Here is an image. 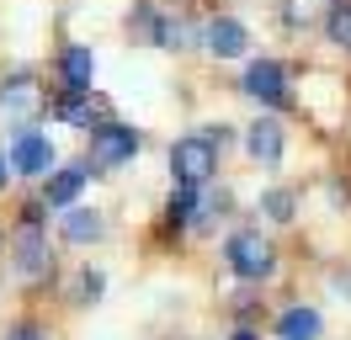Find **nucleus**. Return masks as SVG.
Instances as JSON below:
<instances>
[{"instance_id":"1","label":"nucleus","mask_w":351,"mask_h":340,"mask_svg":"<svg viewBox=\"0 0 351 340\" xmlns=\"http://www.w3.org/2000/svg\"><path fill=\"white\" fill-rule=\"evenodd\" d=\"M223 255H229V271L245 276V282H261V276L277 271V255H271V245H266L256 229H240L229 234V245H223Z\"/></svg>"},{"instance_id":"2","label":"nucleus","mask_w":351,"mask_h":340,"mask_svg":"<svg viewBox=\"0 0 351 340\" xmlns=\"http://www.w3.org/2000/svg\"><path fill=\"white\" fill-rule=\"evenodd\" d=\"M219 165V144L208 138V133H192V138H176L171 144V170L176 181H186V186H202L208 175Z\"/></svg>"},{"instance_id":"3","label":"nucleus","mask_w":351,"mask_h":340,"mask_svg":"<svg viewBox=\"0 0 351 340\" xmlns=\"http://www.w3.org/2000/svg\"><path fill=\"white\" fill-rule=\"evenodd\" d=\"M133 154H138V133H133L128 123L90 127V165L96 170H117V165H128Z\"/></svg>"},{"instance_id":"4","label":"nucleus","mask_w":351,"mask_h":340,"mask_svg":"<svg viewBox=\"0 0 351 340\" xmlns=\"http://www.w3.org/2000/svg\"><path fill=\"white\" fill-rule=\"evenodd\" d=\"M11 250H16V271H22V276H43L48 271V239H43V229H38V212L16 223Z\"/></svg>"},{"instance_id":"5","label":"nucleus","mask_w":351,"mask_h":340,"mask_svg":"<svg viewBox=\"0 0 351 340\" xmlns=\"http://www.w3.org/2000/svg\"><path fill=\"white\" fill-rule=\"evenodd\" d=\"M245 90H250L256 101H266V106H287V75H282V64L256 59L250 69H245Z\"/></svg>"},{"instance_id":"6","label":"nucleus","mask_w":351,"mask_h":340,"mask_svg":"<svg viewBox=\"0 0 351 340\" xmlns=\"http://www.w3.org/2000/svg\"><path fill=\"white\" fill-rule=\"evenodd\" d=\"M11 170H22V175H53V144H48L43 133H16Z\"/></svg>"},{"instance_id":"7","label":"nucleus","mask_w":351,"mask_h":340,"mask_svg":"<svg viewBox=\"0 0 351 340\" xmlns=\"http://www.w3.org/2000/svg\"><path fill=\"white\" fill-rule=\"evenodd\" d=\"M202 42H208L219 59H240L245 48H250V32H245L234 16H219V21H208V27H202Z\"/></svg>"},{"instance_id":"8","label":"nucleus","mask_w":351,"mask_h":340,"mask_svg":"<svg viewBox=\"0 0 351 340\" xmlns=\"http://www.w3.org/2000/svg\"><path fill=\"white\" fill-rule=\"evenodd\" d=\"M0 112L5 117H38L43 112V90L27 80V75H16V80L0 85Z\"/></svg>"},{"instance_id":"9","label":"nucleus","mask_w":351,"mask_h":340,"mask_svg":"<svg viewBox=\"0 0 351 340\" xmlns=\"http://www.w3.org/2000/svg\"><path fill=\"white\" fill-rule=\"evenodd\" d=\"M86 175H90L86 165H64V170H53V175H43V202H48V208H75Z\"/></svg>"},{"instance_id":"10","label":"nucleus","mask_w":351,"mask_h":340,"mask_svg":"<svg viewBox=\"0 0 351 340\" xmlns=\"http://www.w3.org/2000/svg\"><path fill=\"white\" fill-rule=\"evenodd\" d=\"M53 117L69 123V127H90L96 117H101V96H90V90H64L59 106H53Z\"/></svg>"},{"instance_id":"11","label":"nucleus","mask_w":351,"mask_h":340,"mask_svg":"<svg viewBox=\"0 0 351 340\" xmlns=\"http://www.w3.org/2000/svg\"><path fill=\"white\" fill-rule=\"evenodd\" d=\"M245 149L261 160V165H277L282 160V123H271V117H261V123L245 133Z\"/></svg>"},{"instance_id":"12","label":"nucleus","mask_w":351,"mask_h":340,"mask_svg":"<svg viewBox=\"0 0 351 340\" xmlns=\"http://www.w3.org/2000/svg\"><path fill=\"white\" fill-rule=\"evenodd\" d=\"M59 75H64V90H90V75H96V59H90V48H64V59H59Z\"/></svg>"},{"instance_id":"13","label":"nucleus","mask_w":351,"mask_h":340,"mask_svg":"<svg viewBox=\"0 0 351 340\" xmlns=\"http://www.w3.org/2000/svg\"><path fill=\"white\" fill-rule=\"evenodd\" d=\"M101 229H107V223H101L90 208H64V239H75V245H96Z\"/></svg>"},{"instance_id":"14","label":"nucleus","mask_w":351,"mask_h":340,"mask_svg":"<svg viewBox=\"0 0 351 340\" xmlns=\"http://www.w3.org/2000/svg\"><path fill=\"white\" fill-rule=\"evenodd\" d=\"M277 340H319V314L314 308H287L277 319Z\"/></svg>"},{"instance_id":"15","label":"nucleus","mask_w":351,"mask_h":340,"mask_svg":"<svg viewBox=\"0 0 351 340\" xmlns=\"http://www.w3.org/2000/svg\"><path fill=\"white\" fill-rule=\"evenodd\" d=\"M325 32H330V42H335V48H346V53H351V0H335V5H330Z\"/></svg>"},{"instance_id":"16","label":"nucleus","mask_w":351,"mask_h":340,"mask_svg":"<svg viewBox=\"0 0 351 340\" xmlns=\"http://www.w3.org/2000/svg\"><path fill=\"white\" fill-rule=\"evenodd\" d=\"M293 208H298V202H293V191H266V197H261V212H266V218H277V223H287Z\"/></svg>"},{"instance_id":"17","label":"nucleus","mask_w":351,"mask_h":340,"mask_svg":"<svg viewBox=\"0 0 351 340\" xmlns=\"http://www.w3.org/2000/svg\"><path fill=\"white\" fill-rule=\"evenodd\" d=\"M154 38L165 42V48H192V38H197V32H192V21H165Z\"/></svg>"},{"instance_id":"18","label":"nucleus","mask_w":351,"mask_h":340,"mask_svg":"<svg viewBox=\"0 0 351 340\" xmlns=\"http://www.w3.org/2000/svg\"><path fill=\"white\" fill-rule=\"evenodd\" d=\"M314 11H319V5H314V0H287V5H282V16H287V27H308V21H314Z\"/></svg>"},{"instance_id":"19","label":"nucleus","mask_w":351,"mask_h":340,"mask_svg":"<svg viewBox=\"0 0 351 340\" xmlns=\"http://www.w3.org/2000/svg\"><path fill=\"white\" fill-rule=\"evenodd\" d=\"M5 340H48L38 324H16V330H5Z\"/></svg>"},{"instance_id":"20","label":"nucleus","mask_w":351,"mask_h":340,"mask_svg":"<svg viewBox=\"0 0 351 340\" xmlns=\"http://www.w3.org/2000/svg\"><path fill=\"white\" fill-rule=\"evenodd\" d=\"M80 293H86V298H90V293H101V276L86 271V276H80Z\"/></svg>"},{"instance_id":"21","label":"nucleus","mask_w":351,"mask_h":340,"mask_svg":"<svg viewBox=\"0 0 351 340\" xmlns=\"http://www.w3.org/2000/svg\"><path fill=\"white\" fill-rule=\"evenodd\" d=\"M234 340H261V335H250V330H240V335H234Z\"/></svg>"},{"instance_id":"22","label":"nucleus","mask_w":351,"mask_h":340,"mask_svg":"<svg viewBox=\"0 0 351 340\" xmlns=\"http://www.w3.org/2000/svg\"><path fill=\"white\" fill-rule=\"evenodd\" d=\"M0 186H5V154H0Z\"/></svg>"}]
</instances>
